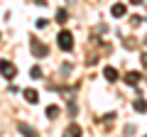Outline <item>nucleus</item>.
I'll use <instances>...</instances> for the list:
<instances>
[{"label":"nucleus","instance_id":"nucleus-1","mask_svg":"<svg viewBox=\"0 0 147 137\" xmlns=\"http://www.w3.org/2000/svg\"><path fill=\"white\" fill-rule=\"evenodd\" d=\"M59 47H61L64 52H69V49L74 47V34H71V32H66V30L59 32Z\"/></svg>","mask_w":147,"mask_h":137},{"label":"nucleus","instance_id":"nucleus-3","mask_svg":"<svg viewBox=\"0 0 147 137\" xmlns=\"http://www.w3.org/2000/svg\"><path fill=\"white\" fill-rule=\"evenodd\" d=\"M30 44H32V52H34V56H47V54H49V49L44 47V44H39L34 37L30 39Z\"/></svg>","mask_w":147,"mask_h":137},{"label":"nucleus","instance_id":"nucleus-8","mask_svg":"<svg viewBox=\"0 0 147 137\" xmlns=\"http://www.w3.org/2000/svg\"><path fill=\"white\" fill-rule=\"evenodd\" d=\"M57 115H59V108L57 105H49L47 108V118H57Z\"/></svg>","mask_w":147,"mask_h":137},{"label":"nucleus","instance_id":"nucleus-11","mask_svg":"<svg viewBox=\"0 0 147 137\" xmlns=\"http://www.w3.org/2000/svg\"><path fill=\"white\" fill-rule=\"evenodd\" d=\"M32 79H42V68H39V66L32 68Z\"/></svg>","mask_w":147,"mask_h":137},{"label":"nucleus","instance_id":"nucleus-7","mask_svg":"<svg viewBox=\"0 0 147 137\" xmlns=\"http://www.w3.org/2000/svg\"><path fill=\"white\" fill-rule=\"evenodd\" d=\"M25 98L30 100V103H37V100H39V95H37V91H25Z\"/></svg>","mask_w":147,"mask_h":137},{"label":"nucleus","instance_id":"nucleus-4","mask_svg":"<svg viewBox=\"0 0 147 137\" xmlns=\"http://www.w3.org/2000/svg\"><path fill=\"white\" fill-rule=\"evenodd\" d=\"M110 12H113V17H123V15H125V5H123V3H115Z\"/></svg>","mask_w":147,"mask_h":137},{"label":"nucleus","instance_id":"nucleus-14","mask_svg":"<svg viewBox=\"0 0 147 137\" xmlns=\"http://www.w3.org/2000/svg\"><path fill=\"white\" fill-rule=\"evenodd\" d=\"M142 64H145V66H147V54H142Z\"/></svg>","mask_w":147,"mask_h":137},{"label":"nucleus","instance_id":"nucleus-9","mask_svg":"<svg viewBox=\"0 0 147 137\" xmlns=\"http://www.w3.org/2000/svg\"><path fill=\"white\" fill-rule=\"evenodd\" d=\"M135 110H137V113L147 110V103H145V100H137V103H135Z\"/></svg>","mask_w":147,"mask_h":137},{"label":"nucleus","instance_id":"nucleus-5","mask_svg":"<svg viewBox=\"0 0 147 137\" xmlns=\"http://www.w3.org/2000/svg\"><path fill=\"white\" fill-rule=\"evenodd\" d=\"M103 76H105V79H108V81H115V79H118V71H115V68H113V66H108V68H105V71H103Z\"/></svg>","mask_w":147,"mask_h":137},{"label":"nucleus","instance_id":"nucleus-6","mask_svg":"<svg viewBox=\"0 0 147 137\" xmlns=\"http://www.w3.org/2000/svg\"><path fill=\"white\" fill-rule=\"evenodd\" d=\"M125 81H127V83H130V86H135L137 81H140V74H137V71H130V74L125 76Z\"/></svg>","mask_w":147,"mask_h":137},{"label":"nucleus","instance_id":"nucleus-12","mask_svg":"<svg viewBox=\"0 0 147 137\" xmlns=\"http://www.w3.org/2000/svg\"><path fill=\"white\" fill-rule=\"evenodd\" d=\"M20 130H22V132H25V135H34V132H32V127H27V125H25V122H22V125H20Z\"/></svg>","mask_w":147,"mask_h":137},{"label":"nucleus","instance_id":"nucleus-13","mask_svg":"<svg viewBox=\"0 0 147 137\" xmlns=\"http://www.w3.org/2000/svg\"><path fill=\"white\" fill-rule=\"evenodd\" d=\"M66 132H71V135H79V132H81V130H79V125H71V127H69V130H66Z\"/></svg>","mask_w":147,"mask_h":137},{"label":"nucleus","instance_id":"nucleus-2","mask_svg":"<svg viewBox=\"0 0 147 137\" xmlns=\"http://www.w3.org/2000/svg\"><path fill=\"white\" fill-rule=\"evenodd\" d=\"M0 74L5 76V79H15V74H17V68H15V64H10V61H5V59H3V61H0Z\"/></svg>","mask_w":147,"mask_h":137},{"label":"nucleus","instance_id":"nucleus-10","mask_svg":"<svg viewBox=\"0 0 147 137\" xmlns=\"http://www.w3.org/2000/svg\"><path fill=\"white\" fill-rule=\"evenodd\" d=\"M57 20L59 22H66V10H64V7H61V10H57Z\"/></svg>","mask_w":147,"mask_h":137}]
</instances>
